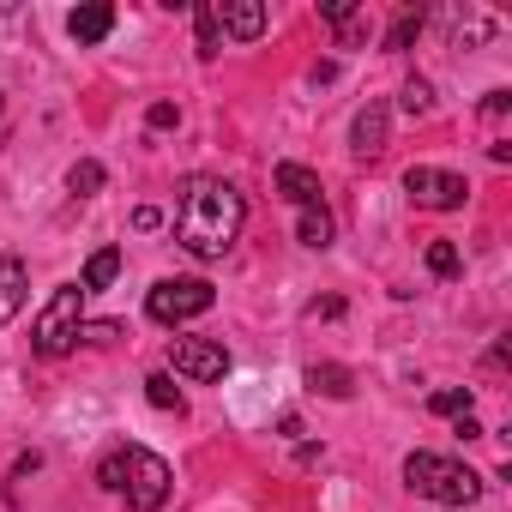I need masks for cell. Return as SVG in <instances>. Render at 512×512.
Listing matches in <instances>:
<instances>
[{"mask_svg": "<svg viewBox=\"0 0 512 512\" xmlns=\"http://www.w3.org/2000/svg\"><path fill=\"white\" fill-rule=\"evenodd\" d=\"M193 19H199V61H217L223 55V25H217V0H199V7H193Z\"/></svg>", "mask_w": 512, "mask_h": 512, "instance_id": "17", "label": "cell"}, {"mask_svg": "<svg viewBox=\"0 0 512 512\" xmlns=\"http://www.w3.org/2000/svg\"><path fill=\"white\" fill-rule=\"evenodd\" d=\"M272 181H278V193H284L290 205H302V211H308V205H326V199H320V175L302 169V163H278Z\"/></svg>", "mask_w": 512, "mask_h": 512, "instance_id": "11", "label": "cell"}, {"mask_svg": "<svg viewBox=\"0 0 512 512\" xmlns=\"http://www.w3.org/2000/svg\"><path fill=\"white\" fill-rule=\"evenodd\" d=\"M145 398H151L157 410H175V416L187 410V398H181V386H175L169 374H151V380H145Z\"/></svg>", "mask_w": 512, "mask_h": 512, "instance_id": "20", "label": "cell"}, {"mask_svg": "<svg viewBox=\"0 0 512 512\" xmlns=\"http://www.w3.org/2000/svg\"><path fill=\"white\" fill-rule=\"evenodd\" d=\"M97 482H103L109 494H127L133 512H163V506H169V488H175V470H169L157 452H145V446H115V452L97 464Z\"/></svg>", "mask_w": 512, "mask_h": 512, "instance_id": "2", "label": "cell"}, {"mask_svg": "<svg viewBox=\"0 0 512 512\" xmlns=\"http://www.w3.org/2000/svg\"><path fill=\"white\" fill-rule=\"evenodd\" d=\"M428 410H434V416H470V392L446 386V392H434V398H428Z\"/></svg>", "mask_w": 512, "mask_h": 512, "instance_id": "23", "label": "cell"}, {"mask_svg": "<svg viewBox=\"0 0 512 512\" xmlns=\"http://www.w3.org/2000/svg\"><path fill=\"white\" fill-rule=\"evenodd\" d=\"M350 151H356V157H380V151H386V103L356 109V121H350Z\"/></svg>", "mask_w": 512, "mask_h": 512, "instance_id": "9", "label": "cell"}, {"mask_svg": "<svg viewBox=\"0 0 512 512\" xmlns=\"http://www.w3.org/2000/svg\"><path fill=\"white\" fill-rule=\"evenodd\" d=\"M79 338H85V344H115L121 326H109V320H103V326H79Z\"/></svg>", "mask_w": 512, "mask_h": 512, "instance_id": "26", "label": "cell"}, {"mask_svg": "<svg viewBox=\"0 0 512 512\" xmlns=\"http://www.w3.org/2000/svg\"><path fill=\"white\" fill-rule=\"evenodd\" d=\"M145 121L163 133V127H175V121H181V109H175V103H151V109H145Z\"/></svg>", "mask_w": 512, "mask_h": 512, "instance_id": "25", "label": "cell"}, {"mask_svg": "<svg viewBox=\"0 0 512 512\" xmlns=\"http://www.w3.org/2000/svg\"><path fill=\"white\" fill-rule=\"evenodd\" d=\"M97 187H103V163H91V157H85V163H73V175H67V193H73V199H91Z\"/></svg>", "mask_w": 512, "mask_h": 512, "instance_id": "21", "label": "cell"}, {"mask_svg": "<svg viewBox=\"0 0 512 512\" xmlns=\"http://www.w3.org/2000/svg\"><path fill=\"white\" fill-rule=\"evenodd\" d=\"M25 290H31V272L19 253H0V326H7L19 308H25Z\"/></svg>", "mask_w": 512, "mask_h": 512, "instance_id": "10", "label": "cell"}, {"mask_svg": "<svg viewBox=\"0 0 512 512\" xmlns=\"http://www.w3.org/2000/svg\"><path fill=\"white\" fill-rule=\"evenodd\" d=\"M79 326H85V290L79 284H61L49 302H43V314H37V326H31V344H37V356H67L73 344H79Z\"/></svg>", "mask_w": 512, "mask_h": 512, "instance_id": "4", "label": "cell"}, {"mask_svg": "<svg viewBox=\"0 0 512 512\" xmlns=\"http://www.w3.org/2000/svg\"><path fill=\"white\" fill-rule=\"evenodd\" d=\"M338 314H344V302H314L308 308V320H338Z\"/></svg>", "mask_w": 512, "mask_h": 512, "instance_id": "29", "label": "cell"}, {"mask_svg": "<svg viewBox=\"0 0 512 512\" xmlns=\"http://www.w3.org/2000/svg\"><path fill=\"white\" fill-rule=\"evenodd\" d=\"M115 278H121V247H97L91 266H85V278H79V290L91 296V290H109Z\"/></svg>", "mask_w": 512, "mask_h": 512, "instance_id": "16", "label": "cell"}, {"mask_svg": "<svg viewBox=\"0 0 512 512\" xmlns=\"http://www.w3.org/2000/svg\"><path fill=\"white\" fill-rule=\"evenodd\" d=\"M247 223V199L241 187L217 181V175H193L181 187V205H175V241L193 253V260H223V253L235 247Z\"/></svg>", "mask_w": 512, "mask_h": 512, "instance_id": "1", "label": "cell"}, {"mask_svg": "<svg viewBox=\"0 0 512 512\" xmlns=\"http://www.w3.org/2000/svg\"><path fill=\"white\" fill-rule=\"evenodd\" d=\"M332 31H338V43H344V49H356V43L368 37V19H362V13H350V19H344V25H332Z\"/></svg>", "mask_w": 512, "mask_h": 512, "instance_id": "24", "label": "cell"}, {"mask_svg": "<svg viewBox=\"0 0 512 512\" xmlns=\"http://www.w3.org/2000/svg\"><path fill=\"white\" fill-rule=\"evenodd\" d=\"M0 115H7V97H0Z\"/></svg>", "mask_w": 512, "mask_h": 512, "instance_id": "31", "label": "cell"}, {"mask_svg": "<svg viewBox=\"0 0 512 512\" xmlns=\"http://www.w3.org/2000/svg\"><path fill=\"white\" fill-rule=\"evenodd\" d=\"M416 37H422V7H404V13L392 19V31H386V55H404Z\"/></svg>", "mask_w": 512, "mask_h": 512, "instance_id": "18", "label": "cell"}, {"mask_svg": "<svg viewBox=\"0 0 512 512\" xmlns=\"http://www.w3.org/2000/svg\"><path fill=\"white\" fill-rule=\"evenodd\" d=\"M404 193L416 199V205H428V211H458L464 205V175H452V169H428V163H416L410 175H404Z\"/></svg>", "mask_w": 512, "mask_h": 512, "instance_id": "7", "label": "cell"}, {"mask_svg": "<svg viewBox=\"0 0 512 512\" xmlns=\"http://www.w3.org/2000/svg\"><path fill=\"white\" fill-rule=\"evenodd\" d=\"M308 386L344 404V398L356 392V374H350V368H338V362H314V368H308Z\"/></svg>", "mask_w": 512, "mask_h": 512, "instance_id": "15", "label": "cell"}, {"mask_svg": "<svg viewBox=\"0 0 512 512\" xmlns=\"http://www.w3.org/2000/svg\"><path fill=\"white\" fill-rule=\"evenodd\" d=\"M404 482H410V494L440 500L446 512H464L482 494V476L470 464H458V458H440V452H410L404 458Z\"/></svg>", "mask_w": 512, "mask_h": 512, "instance_id": "3", "label": "cell"}, {"mask_svg": "<svg viewBox=\"0 0 512 512\" xmlns=\"http://www.w3.org/2000/svg\"><path fill=\"white\" fill-rule=\"evenodd\" d=\"M266 7H260V0H223V7H217V25L235 37V43H253V37H260L266 31Z\"/></svg>", "mask_w": 512, "mask_h": 512, "instance_id": "8", "label": "cell"}, {"mask_svg": "<svg viewBox=\"0 0 512 512\" xmlns=\"http://www.w3.org/2000/svg\"><path fill=\"white\" fill-rule=\"evenodd\" d=\"M211 302H217V290H211L205 278H163V284H151L145 314H151L157 326H181V320H199Z\"/></svg>", "mask_w": 512, "mask_h": 512, "instance_id": "5", "label": "cell"}, {"mask_svg": "<svg viewBox=\"0 0 512 512\" xmlns=\"http://www.w3.org/2000/svg\"><path fill=\"white\" fill-rule=\"evenodd\" d=\"M506 109H512V91H488L482 97V115H506Z\"/></svg>", "mask_w": 512, "mask_h": 512, "instance_id": "27", "label": "cell"}, {"mask_svg": "<svg viewBox=\"0 0 512 512\" xmlns=\"http://www.w3.org/2000/svg\"><path fill=\"white\" fill-rule=\"evenodd\" d=\"M398 103H404V115H416V121H428V115H434V85H428V79H404V91H398Z\"/></svg>", "mask_w": 512, "mask_h": 512, "instance_id": "19", "label": "cell"}, {"mask_svg": "<svg viewBox=\"0 0 512 512\" xmlns=\"http://www.w3.org/2000/svg\"><path fill=\"white\" fill-rule=\"evenodd\" d=\"M428 272H434V278H458V272H464V260H458L452 241H428Z\"/></svg>", "mask_w": 512, "mask_h": 512, "instance_id": "22", "label": "cell"}, {"mask_svg": "<svg viewBox=\"0 0 512 512\" xmlns=\"http://www.w3.org/2000/svg\"><path fill=\"white\" fill-rule=\"evenodd\" d=\"M67 31H73L79 49H91V43H103V37L115 31V7H109V0H91V7H79V13L67 19Z\"/></svg>", "mask_w": 512, "mask_h": 512, "instance_id": "12", "label": "cell"}, {"mask_svg": "<svg viewBox=\"0 0 512 512\" xmlns=\"http://www.w3.org/2000/svg\"><path fill=\"white\" fill-rule=\"evenodd\" d=\"M133 229H163V211H157V205H139V211H133Z\"/></svg>", "mask_w": 512, "mask_h": 512, "instance_id": "28", "label": "cell"}, {"mask_svg": "<svg viewBox=\"0 0 512 512\" xmlns=\"http://www.w3.org/2000/svg\"><path fill=\"white\" fill-rule=\"evenodd\" d=\"M332 235H338V229H332V211H326V205H308V211H302V223H296V241H302V247H314V253H326V247H332Z\"/></svg>", "mask_w": 512, "mask_h": 512, "instance_id": "14", "label": "cell"}, {"mask_svg": "<svg viewBox=\"0 0 512 512\" xmlns=\"http://www.w3.org/2000/svg\"><path fill=\"white\" fill-rule=\"evenodd\" d=\"M452 434H458V440H482V422H476V416H458V428H452Z\"/></svg>", "mask_w": 512, "mask_h": 512, "instance_id": "30", "label": "cell"}, {"mask_svg": "<svg viewBox=\"0 0 512 512\" xmlns=\"http://www.w3.org/2000/svg\"><path fill=\"white\" fill-rule=\"evenodd\" d=\"M500 31V19L494 13H476V7H464V13H452V43H464V49H476V43H488Z\"/></svg>", "mask_w": 512, "mask_h": 512, "instance_id": "13", "label": "cell"}, {"mask_svg": "<svg viewBox=\"0 0 512 512\" xmlns=\"http://www.w3.org/2000/svg\"><path fill=\"white\" fill-rule=\"evenodd\" d=\"M169 368H175L181 380L211 386V380L229 374V350H223L217 338H175V344H169Z\"/></svg>", "mask_w": 512, "mask_h": 512, "instance_id": "6", "label": "cell"}]
</instances>
